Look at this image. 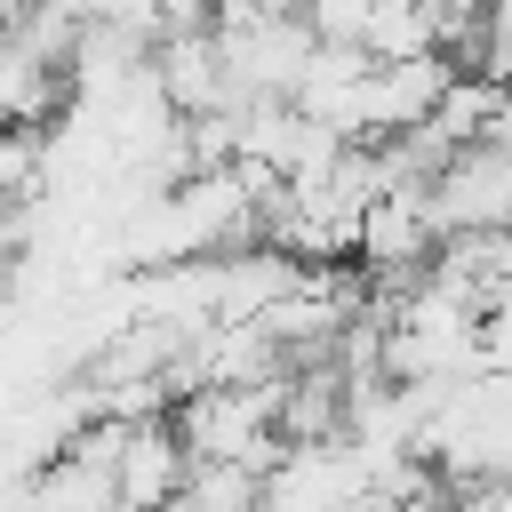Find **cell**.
Returning a JSON list of instances; mask_svg holds the SVG:
<instances>
[{
  "label": "cell",
  "mask_w": 512,
  "mask_h": 512,
  "mask_svg": "<svg viewBox=\"0 0 512 512\" xmlns=\"http://www.w3.org/2000/svg\"><path fill=\"white\" fill-rule=\"evenodd\" d=\"M424 216H432L440 240L512 224V152L488 144V136H480V144H456V152L440 160V176L424 184Z\"/></svg>",
  "instance_id": "6da1fadb"
}]
</instances>
